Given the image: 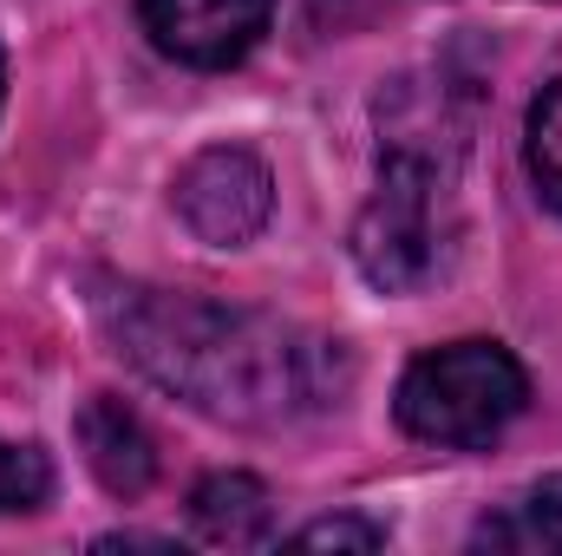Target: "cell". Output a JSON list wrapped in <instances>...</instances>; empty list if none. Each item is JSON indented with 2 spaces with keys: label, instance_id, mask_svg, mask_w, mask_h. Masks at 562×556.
Segmentation results:
<instances>
[{
  "label": "cell",
  "instance_id": "1",
  "mask_svg": "<svg viewBox=\"0 0 562 556\" xmlns=\"http://www.w3.org/2000/svg\"><path fill=\"white\" fill-rule=\"evenodd\" d=\"M99 321L144 380L223 425H294L334 407L347 387L340 341H321L281 314L170 288H112L99 294Z\"/></svg>",
  "mask_w": 562,
  "mask_h": 556
},
{
  "label": "cell",
  "instance_id": "2",
  "mask_svg": "<svg viewBox=\"0 0 562 556\" xmlns=\"http://www.w3.org/2000/svg\"><path fill=\"white\" fill-rule=\"evenodd\" d=\"M445 210H451V157H438L419 132H393L380 151V190L353 223V263L386 294H413L438 276L445 256Z\"/></svg>",
  "mask_w": 562,
  "mask_h": 556
},
{
  "label": "cell",
  "instance_id": "3",
  "mask_svg": "<svg viewBox=\"0 0 562 556\" xmlns=\"http://www.w3.org/2000/svg\"><path fill=\"white\" fill-rule=\"evenodd\" d=\"M524 407H530V374L497 341L425 347L419 360L400 374V393H393L400 425L419 445H445V452L491 445Z\"/></svg>",
  "mask_w": 562,
  "mask_h": 556
},
{
  "label": "cell",
  "instance_id": "4",
  "mask_svg": "<svg viewBox=\"0 0 562 556\" xmlns=\"http://www.w3.org/2000/svg\"><path fill=\"white\" fill-rule=\"evenodd\" d=\"M177 216L210 249H243L276 216V177L243 144H210L177 170Z\"/></svg>",
  "mask_w": 562,
  "mask_h": 556
},
{
  "label": "cell",
  "instance_id": "5",
  "mask_svg": "<svg viewBox=\"0 0 562 556\" xmlns=\"http://www.w3.org/2000/svg\"><path fill=\"white\" fill-rule=\"evenodd\" d=\"M138 13L164 59L223 73L256 53V40L276 20V0H138Z\"/></svg>",
  "mask_w": 562,
  "mask_h": 556
},
{
  "label": "cell",
  "instance_id": "6",
  "mask_svg": "<svg viewBox=\"0 0 562 556\" xmlns=\"http://www.w3.org/2000/svg\"><path fill=\"white\" fill-rule=\"evenodd\" d=\"M79 445H86L92 478H99L112 498L150 491V478H157V438L144 432V419L132 413L125 400L92 393V400L79 407Z\"/></svg>",
  "mask_w": 562,
  "mask_h": 556
},
{
  "label": "cell",
  "instance_id": "7",
  "mask_svg": "<svg viewBox=\"0 0 562 556\" xmlns=\"http://www.w3.org/2000/svg\"><path fill=\"white\" fill-rule=\"evenodd\" d=\"M190 531L216 551H262L276 537V504L269 485L249 471H216L190 491Z\"/></svg>",
  "mask_w": 562,
  "mask_h": 556
},
{
  "label": "cell",
  "instance_id": "8",
  "mask_svg": "<svg viewBox=\"0 0 562 556\" xmlns=\"http://www.w3.org/2000/svg\"><path fill=\"white\" fill-rule=\"evenodd\" d=\"M471 551H510V556H562V471L537 478L510 504H497L477 531Z\"/></svg>",
  "mask_w": 562,
  "mask_h": 556
},
{
  "label": "cell",
  "instance_id": "9",
  "mask_svg": "<svg viewBox=\"0 0 562 556\" xmlns=\"http://www.w3.org/2000/svg\"><path fill=\"white\" fill-rule=\"evenodd\" d=\"M524 164H530V184L537 197L562 216V79H550L530 105V125H524Z\"/></svg>",
  "mask_w": 562,
  "mask_h": 556
},
{
  "label": "cell",
  "instance_id": "10",
  "mask_svg": "<svg viewBox=\"0 0 562 556\" xmlns=\"http://www.w3.org/2000/svg\"><path fill=\"white\" fill-rule=\"evenodd\" d=\"M53 491V465L33 445H7L0 438V511H40Z\"/></svg>",
  "mask_w": 562,
  "mask_h": 556
},
{
  "label": "cell",
  "instance_id": "11",
  "mask_svg": "<svg viewBox=\"0 0 562 556\" xmlns=\"http://www.w3.org/2000/svg\"><path fill=\"white\" fill-rule=\"evenodd\" d=\"M288 551H386V524L373 518H321L288 537Z\"/></svg>",
  "mask_w": 562,
  "mask_h": 556
},
{
  "label": "cell",
  "instance_id": "12",
  "mask_svg": "<svg viewBox=\"0 0 562 556\" xmlns=\"http://www.w3.org/2000/svg\"><path fill=\"white\" fill-rule=\"evenodd\" d=\"M0 105H7V46H0Z\"/></svg>",
  "mask_w": 562,
  "mask_h": 556
}]
</instances>
